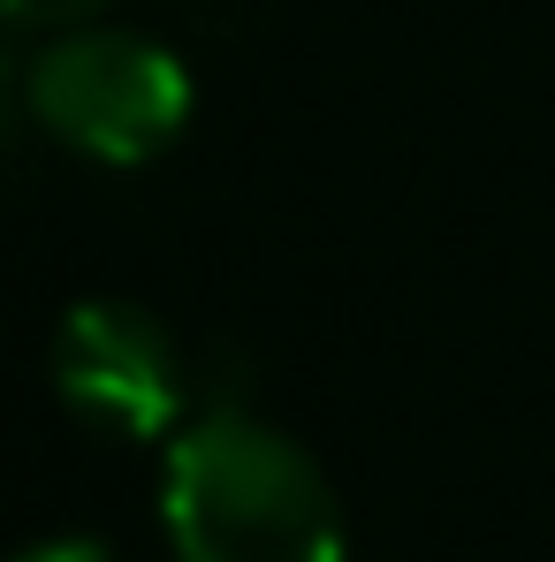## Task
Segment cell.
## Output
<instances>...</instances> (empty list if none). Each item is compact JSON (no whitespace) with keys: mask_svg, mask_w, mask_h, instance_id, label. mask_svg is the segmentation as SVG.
<instances>
[{"mask_svg":"<svg viewBox=\"0 0 555 562\" xmlns=\"http://www.w3.org/2000/svg\"><path fill=\"white\" fill-rule=\"evenodd\" d=\"M54 387L77 418H92L122 441H160L190 411V373L176 335L130 296L69 304V319L54 335Z\"/></svg>","mask_w":555,"mask_h":562,"instance_id":"3","label":"cell"},{"mask_svg":"<svg viewBox=\"0 0 555 562\" xmlns=\"http://www.w3.org/2000/svg\"><path fill=\"white\" fill-rule=\"evenodd\" d=\"M107 0H0V23H54V31H69V23H92Z\"/></svg>","mask_w":555,"mask_h":562,"instance_id":"4","label":"cell"},{"mask_svg":"<svg viewBox=\"0 0 555 562\" xmlns=\"http://www.w3.org/2000/svg\"><path fill=\"white\" fill-rule=\"evenodd\" d=\"M23 69H31V61H15V54H8V38H0V137H8V130H15V114L31 106V99H23Z\"/></svg>","mask_w":555,"mask_h":562,"instance_id":"5","label":"cell"},{"mask_svg":"<svg viewBox=\"0 0 555 562\" xmlns=\"http://www.w3.org/2000/svg\"><path fill=\"white\" fill-rule=\"evenodd\" d=\"M23 99L62 145H77L85 160H107V168H145L190 122L184 61L160 38L99 23V15L54 31V46L31 54Z\"/></svg>","mask_w":555,"mask_h":562,"instance_id":"2","label":"cell"},{"mask_svg":"<svg viewBox=\"0 0 555 562\" xmlns=\"http://www.w3.org/2000/svg\"><path fill=\"white\" fill-rule=\"evenodd\" d=\"M8 562H114L99 540H38V548H23V555H8Z\"/></svg>","mask_w":555,"mask_h":562,"instance_id":"6","label":"cell"},{"mask_svg":"<svg viewBox=\"0 0 555 562\" xmlns=\"http://www.w3.org/2000/svg\"><path fill=\"white\" fill-rule=\"evenodd\" d=\"M160 525L184 562H343V509L320 464L252 411H206L168 441Z\"/></svg>","mask_w":555,"mask_h":562,"instance_id":"1","label":"cell"}]
</instances>
